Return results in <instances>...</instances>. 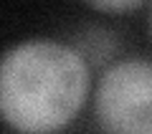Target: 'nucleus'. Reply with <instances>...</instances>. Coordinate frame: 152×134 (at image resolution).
<instances>
[{
  "mask_svg": "<svg viewBox=\"0 0 152 134\" xmlns=\"http://www.w3.org/2000/svg\"><path fill=\"white\" fill-rule=\"evenodd\" d=\"M89 86V63L74 46L23 41L0 63V111L18 134H53L81 111Z\"/></svg>",
  "mask_w": 152,
  "mask_h": 134,
  "instance_id": "f257e3e1",
  "label": "nucleus"
},
{
  "mask_svg": "<svg viewBox=\"0 0 152 134\" xmlns=\"http://www.w3.org/2000/svg\"><path fill=\"white\" fill-rule=\"evenodd\" d=\"M94 117L104 134H152V61L109 66L94 91Z\"/></svg>",
  "mask_w": 152,
  "mask_h": 134,
  "instance_id": "f03ea898",
  "label": "nucleus"
},
{
  "mask_svg": "<svg viewBox=\"0 0 152 134\" xmlns=\"http://www.w3.org/2000/svg\"><path fill=\"white\" fill-rule=\"evenodd\" d=\"M104 38H109L107 31H102V28H91V31L81 33V38L76 41L74 48L79 51V53L86 58V63H107V58L112 56V41H104Z\"/></svg>",
  "mask_w": 152,
  "mask_h": 134,
  "instance_id": "7ed1b4c3",
  "label": "nucleus"
},
{
  "mask_svg": "<svg viewBox=\"0 0 152 134\" xmlns=\"http://www.w3.org/2000/svg\"><path fill=\"white\" fill-rule=\"evenodd\" d=\"M94 10H102V13H129L142 8L140 0H122V3H91Z\"/></svg>",
  "mask_w": 152,
  "mask_h": 134,
  "instance_id": "20e7f679",
  "label": "nucleus"
},
{
  "mask_svg": "<svg viewBox=\"0 0 152 134\" xmlns=\"http://www.w3.org/2000/svg\"><path fill=\"white\" fill-rule=\"evenodd\" d=\"M150 33H152V15H150Z\"/></svg>",
  "mask_w": 152,
  "mask_h": 134,
  "instance_id": "39448f33",
  "label": "nucleus"
}]
</instances>
